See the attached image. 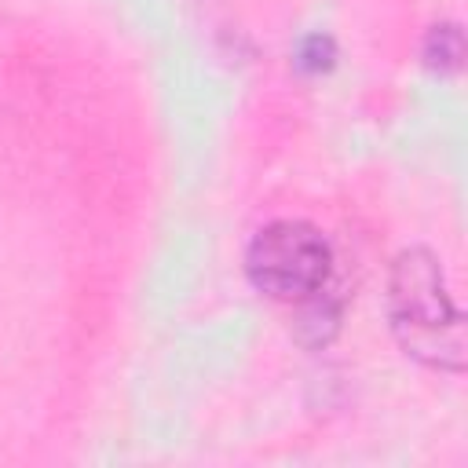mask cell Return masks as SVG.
<instances>
[{"mask_svg":"<svg viewBox=\"0 0 468 468\" xmlns=\"http://www.w3.org/2000/svg\"><path fill=\"white\" fill-rule=\"evenodd\" d=\"M388 303L391 325L399 340L410 347V355L424 358L428 366L461 369V311L453 307L431 252L410 249L399 256L391 271Z\"/></svg>","mask_w":468,"mask_h":468,"instance_id":"obj_1","label":"cell"},{"mask_svg":"<svg viewBox=\"0 0 468 468\" xmlns=\"http://www.w3.org/2000/svg\"><path fill=\"white\" fill-rule=\"evenodd\" d=\"M329 245L325 238L300 219H278L263 227L245 256V271L252 285L274 300H300L322 289L329 274Z\"/></svg>","mask_w":468,"mask_h":468,"instance_id":"obj_2","label":"cell"},{"mask_svg":"<svg viewBox=\"0 0 468 468\" xmlns=\"http://www.w3.org/2000/svg\"><path fill=\"white\" fill-rule=\"evenodd\" d=\"M428 62L439 69H457L461 62V33L453 26H439L428 37Z\"/></svg>","mask_w":468,"mask_h":468,"instance_id":"obj_3","label":"cell"}]
</instances>
